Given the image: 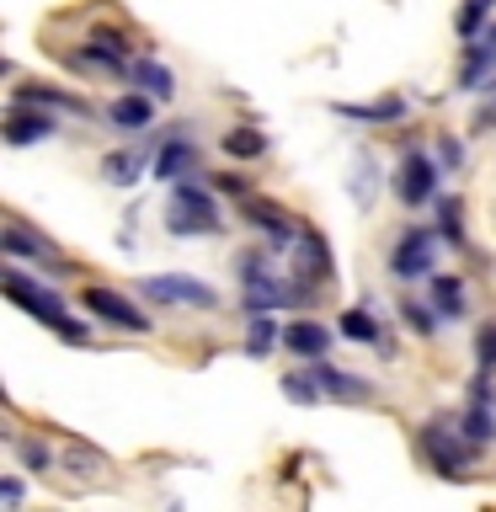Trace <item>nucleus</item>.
Segmentation results:
<instances>
[{"label":"nucleus","instance_id":"obj_1","mask_svg":"<svg viewBox=\"0 0 496 512\" xmlns=\"http://www.w3.org/2000/svg\"><path fill=\"white\" fill-rule=\"evenodd\" d=\"M6 299L16 304V310H27L32 320H43L48 331H59L64 342H75V347H86V342H91V331L70 315V304H64L48 283H32L22 267H6Z\"/></svg>","mask_w":496,"mask_h":512},{"label":"nucleus","instance_id":"obj_2","mask_svg":"<svg viewBox=\"0 0 496 512\" xmlns=\"http://www.w3.org/2000/svg\"><path fill=\"white\" fill-rule=\"evenodd\" d=\"M166 230L171 235H219L224 230V208L208 187L187 182H171V198H166Z\"/></svg>","mask_w":496,"mask_h":512},{"label":"nucleus","instance_id":"obj_3","mask_svg":"<svg viewBox=\"0 0 496 512\" xmlns=\"http://www.w3.org/2000/svg\"><path fill=\"white\" fill-rule=\"evenodd\" d=\"M139 299H155L166 310H214L219 294L203 278H187V272H150L139 278Z\"/></svg>","mask_w":496,"mask_h":512},{"label":"nucleus","instance_id":"obj_4","mask_svg":"<svg viewBox=\"0 0 496 512\" xmlns=\"http://www.w3.org/2000/svg\"><path fill=\"white\" fill-rule=\"evenodd\" d=\"M422 448H427L432 470H438L443 480H464V475H470L475 443L464 438V432H454L448 422H427V427H422Z\"/></svg>","mask_w":496,"mask_h":512},{"label":"nucleus","instance_id":"obj_5","mask_svg":"<svg viewBox=\"0 0 496 512\" xmlns=\"http://www.w3.org/2000/svg\"><path fill=\"white\" fill-rule=\"evenodd\" d=\"M80 310L96 315V320H107V326H118V331H134V336L150 331V315H144L128 294L107 288V283H86V288H80Z\"/></svg>","mask_w":496,"mask_h":512},{"label":"nucleus","instance_id":"obj_6","mask_svg":"<svg viewBox=\"0 0 496 512\" xmlns=\"http://www.w3.org/2000/svg\"><path fill=\"white\" fill-rule=\"evenodd\" d=\"M432 267H438V230L411 224L390 251V272L395 278H432Z\"/></svg>","mask_w":496,"mask_h":512},{"label":"nucleus","instance_id":"obj_7","mask_svg":"<svg viewBox=\"0 0 496 512\" xmlns=\"http://www.w3.org/2000/svg\"><path fill=\"white\" fill-rule=\"evenodd\" d=\"M395 198L406 208L438 203V160L427 150H406V160H400V171H395Z\"/></svg>","mask_w":496,"mask_h":512},{"label":"nucleus","instance_id":"obj_8","mask_svg":"<svg viewBox=\"0 0 496 512\" xmlns=\"http://www.w3.org/2000/svg\"><path fill=\"white\" fill-rule=\"evenodd\" d=\"M0 251L6 256H27V262H38V267H48L54 278H64V272H75L70 267V256H59V246L54 240H43V235H32L22 219H6V230H0Z\"/></svg>","mask_w":496,"mask_h":512},{"label":"nucleus","instance_id":"obj_9","mask_svg":"<svg viewBox=\"0 0 496 512\" xmlns=\"http://www.w3.org/2000/svg\"><path fill=\"white\" fill-rule=\"evenodd\" d=\"M459 432H464L475 448H486V443L496 438V390H491V374H486V368L470 379V400H464Z\"/></svg>","mask_w":496,"mask_h":512},{"label":"nucleus","instance_id":"obj_10","mask_svg":"<svg viewBox=\"0 0 496 512\" xmlns=\"http://www.w3.org/2000/svg\"><path fill=\"white\" fill-rule=\"evenodd\" d=\"M6 144L11 150H27V144H43V139H54L59 134V112H48V107H32V102H11L6 112Z\"/></svg>","mask_w":496,"mask_h":512},{"label":"nucleus","instance_id":"obj_11","mask_svg":"<svg viewBox=\"0 0 496 512\" xmlns=\"http://www.w3.org/2000/svg\"><path fill=\"white\" fill-rule=\"evenodd\" d=\"M294 283L310 294L315 283H331V240L315 230V224H304L299 240H294Z\"/></svg>","mask_w":496,"mask_h":512},{"label":"nucleus","instance_id":"obj_12","mask_svg":"<svg viewBox=\"0 0 496 512\" xmlns=\"http://www.w3.org/2000/svg\"><path fill=\"white\" fill-rule=\"evenodd\" d=\"M246 224H251V230H262L272 246H294L299 230H304V224L288 214L283 203H272V198H246Z\"/></svg>","mask_w":496,"mask_h":512},{"label":"nucleus","instance_id":"obj_13","mask_svg":"<svg viewBox=\"0 0 496 512\" xmlns=\"http://www.w3.org/2000/svg\"><path fill=\"white\" fill-rule=\"evenodd\" d=\"M315 379H320V395H326V400H342V406H363V400H374V384H368L363 374H347V368L315 363Z\"/></svg>","mask_w":496,"mask_h":512},{"label":"nucleus","instance_id":"obj_14","mask_svg":"<svg viewBox=\"0 0 496 512\" xmlns=\"http://www.w3.org/2000/svg\"><path fill=\"white\" fill-rule=\"evenodd\" d=\"M283 347L294 352V358H304V363H320L331 352V331L320 326V320H288V326H283Z\"/></svg>","mask_w":496,"mask_h":512},{"label":"nucleus","instance_id":"obj_15","mask_svg":"<svg viewBox=\"0 0 496 512\" xmlns=\"http://www.w3.org/2000/svg\"><path fill=\"white\" fill-rule=\"evenodd\" d=\"M464 48H470V54H464V64H459V91H480V80L496 70V22Z\"/></svg>","mask_w":496,"mask_h":512},{"label":"nucleus","instance_id":"obj_16","mask_svg":"<svg viewBox=\"0 0 496 512\" xmlns=\"http://www.w3.org/2000/svg\"><path fill=\"white\" fill-rule=\"evenodd\" d=\"M11 102H32V107H48V112H75V118H91V102L64 86H11Z\"/></svg>","mask_w":496,"mask_h":512},{"label":"nucleus","instance_id":"obj_17","mask_svg":"<svg viewBox=\"0 0 496 512\" xmlns=\"http://www.w3.org/2000/svg\"><path fill=\"white\" fill-rule=\"evenodd\" d=\"M107 123H112V128H123V134H144V128L155 123V96H144V91H123L118 102L107 107Z\"/></svg>","mask_w":496,"mask_h":512},{"label":"nucleus","instance_id":"obj_18","mask_svg":"<svg viewBox=\"0 0 496 512\" xmlns=\"http://www.w3.org/2000/svg\"><path fill=\"white\" fill-rule=\"evenodd\" d=\"M336 118H347V123H400L406 118V96H379V102H331Z\"/></svg>","mask_w":496,"mask_h":512},{"label":"nucleus","instance_id":"obj_19","mask_svg":"<svg viewBox=\"0 0 496 512\" xmlns=\"http://www.w3.org/2000/svg\"><path fill=\"white\" fill-rule=\"evenodd\" d=\"M123 80H128V86H139L144 96H155V102H171V96H176V70H166L160 59H134Z\"/></svg>","mask_w":496,"mask_h":512},{"label":"nucleus","instance_id":"obj_20","mask_svg":"<svg viewBox=\"0 0 496 512\" xmlns=\"http://www.w3.org/2000/svg\"><path fill=\"white\" fill-rule=\"evenodd\" d=\"M192 171H198V150H192V139H187V134H176L166 150L155 155V176L171 187V182H187Z\"/></svg>","mask_w":496,"mask_h":512},{"label":"nucleus","instance_id":"obj_21","mask_svg":"<svg viewBox=\"0 0 496 512\" xmlns=\"http://www.w3.org/2000/svg\"><path fill=\"white\" fill-rule=\"evenodd\" d=\"M219 150L230 160H262L267 155V134H262V128H251V123H235L230 134H219Z\"/></svg>","mask_w":496,"mask_h":512},{"label":"nucleus","instance_id":"obj_22","mask_svg":"<svg viewBox=\"0 0 496 512\" xmlns=\"http://www.w3.org/2000/svg\"><path fill=\"white\" fill-rule=\"evenodd\" d=\"M342 336L347 342H363V347H390V336H384V326L368 310H342Z\"/></svg>","mask_w":496,"mask_h":512},{"label":"nucleus","instance_id":"obj_23","mask_svg":"<svg viewBox=\"0 0 496 512\" xmlns=\"http://www.w3.org/2000/svg\"><path fill=\"white\" fill-rule=\"evenodd\" d=\"M496 0H464L459 16H454V32H459V43H475L480 32H486V16H491Z\"/></svg>","mask_w":496,"mask_h":512},{"label":"nucleus","instance_id":"obj_24","mask_svg":"<svg viewBox=\"0 0 496 512\" xmlns=\"http://www.w3.org/2000/svg\"><path fill=\"white\" fill-rule=\"evenodd\" d=\"M139 171H144V155H134V150H118V155L102 160V176H107L112 187H134Z\"/></svg>","mask_w":496,"mask_h":512},{"label":"nucleus","instance_id":"obj_25","mask_svg":"<svg viewBox=\"0 0 496 512\" xmlns=\"http://www.w3.org/2000/svg\"><path fill=\"white\" fill-rule=\"evenodd\" d=\"M432 310L443 320H459L464 315V283L459 278H432Z\"/></svg>","mask_w":496,"mask_h":512},{"label":"nucleus","instance_id":"obj_26","mask_svg":"<svg viewBox=\"0 0 496 512\" xmlns=\"http://www.w3.org/2000/svg\"><path fill=\"white\" fill-rule=\"evenodd\" d=\"M272 347H283V331L272 326V320H267V310H262V315H251V331H246V352H251V358H267Z\"/></svg>","mask_w":496,"mask_h":512},{"label":"nucleus","instance_id":"obj_27","mask_svg":"<svg viewBox=\"0 0 496 512\" xmlns=\"http://www.w3.org/2000/svg\"><path fill=\"white\" fill-rule=\"evenodd\" d=\"M283 395L294 400V406H315V400H326V395H320V379H315V368H310V374H299V368H294V374L283 379Z\"/></svg>","mask_w":496,"mask_h":512},{"label":"nucleus","instance_id":"obj_28","mask_svg":"<svg viewBox=\"0 0 496 512\" xmlns=\"http://www.w3.org/2000/svg\"><path fill=\"white\" fill-rule=\"evenodd\" d=\"M400 320H406L416 336H432V331H438V310H427V304H416V299H400Z\"/></svg>","mask_w":496,"mask_h":512},{"label":"nucleus","instance_id":"obj_29","mask_svg":"<svg viewBox=\"0 0 496 512\" xmlns=\"http://www.w3.org/2000/svg\"><path fill=\"white\" fill-rule=\"evenodd\" d=\"M438 230L448 235V246H464V224H459V198H438Z\"/></svg>","mask_w":496,"mask_h":512},{"label":"nucleus","instance_id":"obj_30","mask_svg":"<svg viewBox=\"0 0 496 512\" xmlns=\"http://www.w3.org/2000/svg\"><path fill=\"white\" fill-rule=\"evenodd\" d=\"M64 464H70V475H80V480H86V475H102V470H107V459L96 454V448H70V454H64Z\"/></svg>","mask_w":496,"mask_h":512},{"label":"nucleus","instance_id":"obj_31","mask_svg":"<svg viewBox=\"0 0 496 512\" xmlns=\"http://www.w3.org/2000/svg\"><path fill=\"white\" fill-rule=\"evenodd\" d=\"M475 363L486 368V374H496V320H486V326L475 331Z\"/></svg>","mask_w":496,"mask_h":512},{"label":"nucleus","instance_id":"obj_32","mask_svg":"<svg viewBox=\"0 0 496 512\" xmlns=\"http://www.w3.org/2000/svg\"><path fill=\"white\" fill-rule=\"evenodd\" d=\"M86 38L96 43V48H107V54H118V59H128V32H118V27H91ZM134 64V59H128Z\"/></svg>","mask_w":496,"mask_h":512},{"label":"nucleus","instance_id":"obj_33","mask_svg":"<svg viewBox=\"0 0 496 512\" xmlns=\"http://www.w3.org/2000/svg\"><path fill=\"white\" fill-rule=\"evenodd\" d=\"M16 454H22V464H27L32 475H43L48 464H54V454H48V448H43L38 438H22V443H16Z\"/></svg>","mask_w":496,"mask_h":512},{"label":"nucleus","instance_id":"obj_34","mask_svg":"<svg viewBox=\"0 0 496 512\" xmlns=\"http://www.w3.org/2000/svg\"><path fill=\"white\" fill-rule=\"evenodd\" d=\"M438 160H443L448 171H459V166H464V144H459L454 134H443V139H438Z\"/></svg>","mask_w":496,"mask_h":512},{"label":"nucleus","instance_id":"obj_35","mask_svg":"<svg viewBox=\"0 0 496 512\" xmlns=\"http://www.w3.org/2000/svg\"><path fill=\"white\" fill-rule=\"evenodd\" d=\"M0 502H6V512L22 507V480H16V475H6V486H0Z\"/></svg>","mask_w":496,"mask_h":512},{"label":"nucleus","instance_id":"obj_36","mask_svg":"<svg viewBox=\"0 0 496 512\" xmlns=\"http://www.w3.org/2000/svg\"><path fill=\"white\" fill-rule=\"evenodd\" d=\"M491 118H496V107H491V112H486V118H480V128H491Z\"/></svg>","mask_w":496,"mask_h":512}]
</instances>
